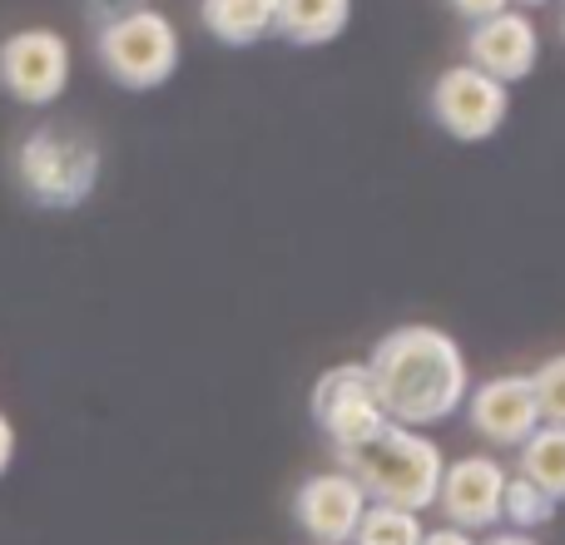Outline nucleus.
Returning <instances> with one entry per match:
<instances>
[{"mask_svg":"<svg viewBox=\"0 0 565 545\" xmlns=\"http://www.w3.org/2000/svg\"><path fill=\"white\" fill-rule=\"evenodd\" d=\"M362 367H367L382 417L397 421V427L422 431L467 407L471 392L467 352L457 348L451 332L431 328V322L392 328L387 338H377V348H372V357Z\"/></svg>","mask_w":565,"mask_h":545,"instance_id":"f257e3e1","label":"nucleus"},{"mask_svg":"<svg viewBox=\"0 0 565 545\" xmlns=\"http://www.w3.org/2000/svg\"><path fill=\"white\" fill-rule=\"evenodd\" d=\"M338 471H348L352 481L362 487V496L372 506H397L422 516L427 506H437V487H441V471H447V457L431 437L412 427H387L358 451H338Z\"/></svg>","mask_w":565,"mask_h":545,"instance_id":"f03ea898","label":"nucleus"},{"mask_svg":"<svg viewBox=\"0 0 565 545\" xmlns=\"http://www.w3.org/2000/svg\"><path fill=\"white\" fill-rule=\"evenodd\" d=\"M95 55L105 65V75L125 89H159L174 79L179 70V30L169 15L149 6L119 10L99 25Z\"/></svg>","mask_w":565,"mask_h":545,"instance_id":"7ed1b4c3","label":"nucleus"},{"mask_svg":"<svg viewBox=\"0 0 565 545\" xmlns=\"http://www.w3.org/2000/svg\"><path fill=\"white\" fill-rule=\"evenodd\" d=\"M15 179L30 204L40 209H79L99 184V149L65 129H35L15 149Z\"/></svg>","mask_w":565,"mask_h":545,"instance_id":"20e7f679","label":"nucleus"},{"mask_svg":"<svg viewBox=\"0 0 565 545\" xmlns=\"http://www.w3.org/2000/svg\"><path fill=\"white\" fill-rule=\"evenodd\" d=\"M511 115V89L501 79L481 75L477 65H451L431 85V119L461 145L491 139Z\"/></svg>","mask_w":565,"mask_h":545,"instance_id":"39448f33","label":"nucleus"},{"mask_svg":"<svg viewBox=\"0 0 565 545\" xmlns=\"http://www.w3.org/2000/svg\"><path fill=\"white\" fill-rule=\"evenodd\" d=\"M312 421L332 441V451H358L387 427L362 362H338V367L322 372L318 387H312Z\"/></svg>","mask_w":565,"mask_h":545,"instance_id":"423d86ee","label":"nucleus"},{"mask_svg":"<svg viewBox=\"0 0 565 545\" xmlns=\"http://www.w3.org/2000/svg\"><path fill=\"white\" fill-rule=\"evenodd\" d=\"M70 85V40L60 30L30 25L0 40V89L20 105H50Z\"/></svg>","mask_w":565,"mask_h":545,"instance_id":"0eeeda50","label":"nucleus"},{"mask_svg":"<svg viewBox=\"0 0 565 545\" xmlns=\"http://www.w3.org/2000/svg\"><path fill=\"white\" fill-rule=\"evenodd\" d=\"M507 477L497 457H457L447 461L437 487V511L451 531H497L501 526V496H507Z\"/></svg>","mask_w":565,"mask_h":545,"instance_id":"6e6552de","label":"nucleus"},{"mask_svg":"<svg viewBox=\"0 0 565 545\" xmlns=\"http://www.w3.org/2000/svg\"><path fill=\"white\" fill-rule=\"evenodd\" d=\"M367 506L372 501L362 496V487L348 471H318V477H308L298 487V496H292V516H298L302 536L312 545H348Z\"/></svg>","mask_w":565,"mask_h":545,"instance_id":"1a4fd4ad","label":"nucleus"},{"mask_svg":"<svg viewBox=\"0 0 565 545\" xmlns=\"http://www.w3.org/2000/svg\"><path fill=\"white\" fill-rule=\"evenodd\" d=\"M467 421L481 441H491V447H521V441L541 427L531 377L507 372V377H491V382H481V387H471L467 392Z\"/></svg>","mask_w":565,"mask_h":545,"instance_id":"9d476101","label":"nucleus"},{"mask_svg":"<svg viewBox=\"0 0 565 545\" xmlns=\"http://www.w3.org/2000/svg\"><path fill=\"white\" fill-rule=\"evenodd\" d=\"M536 60H541V35L531 25V15H521V10H501V15L467 30V65H477L481 75L501 79V85L536 75Z\"/></svg>","mask_w":565,"mask_h":545,"instance_id":"9b49d317","label":"nucleus"},{"mask_svg":"<svg viewBox=\"0 0 565 545\" xmlns=\"http://www.w3.org/2000/svg\"><path fill=\"white\" fill-rule=\"evenodd\" d=\"M352 0H274V30L288 45H328L348 30Z\"/></svg>","mask_w":565,"mask_h":545,"instance_id":"f8f14e48","label":"nucleus"},{"mask_svg":"<svg viewBox=\"0 0 565 545\" xmlns=\"http://www.w3.org/2000/svg\"><path fill=\"white\" fill-rule=\"evenodd\" d=\"M199 20L218 45H258L274 30V0H199Z\"/></svg>","mask_w":565,"mask_h":545,"instance_id":"ddd939ff","label":"nucleus"},{"mask_svg":"<svg viewBox=\"0 0 565 545\" xmlns=\"http://www.w3.org/2000/svg\"><path fill=\"white\" fill-rule=\"evenodd\" d=\"M516 477L546 491L551 501H565V427H536L516 447Z\"/></svg>","mask_w":565,"mask_h":545,"instance_id":"4468645a","label":"nucleus"},{"mask_svg":"<svg viewBox=\"0 0 565 545\" xmlns=\"http://www.w3.org/2000/svg\"><path fill=\"white\" fill-rule=\"evenodd\" d=\"M422 516L412 511H397V506H367L352 531L348 545H422Z\"/></svg>","mask_w":565,"mask_h":545,"instance_id":"2eb2a0df","label":"nucleus"},{"mask_svg":"<svg viewBox=\"0 0 565 545\" xmlns=\"http://www.w3.org/2000/svg\"><path fill=\"white\" fill-rule=\"evenodd\" d=\"M551 521H556V501H551L546 491H536L531 481L507 477V496H501V526L531 536V531L551 526Z\"/></svg>","mask_w":565,"mask_h":545,"instance_id":"dca6fc26","label":"nucleus"},{"mask_svg":"<svg viewBox=\"0 0 565 545\" xmlns=\"http://www.w3.org/2000/svg\"><path fill=\"white\" fill-rule=\"evenodd\" d=\"M531 392H536L541 427H565V352L546 357L531 372Z\"/></svg>","mask_w":565,"mask_h":545,"instance_id":"f3484780","label":"nucleus"},{"mask_svg":"<svg viewBox=\"0 0 565 545\" xmlns=\"http://www.w3.org/2000/svg\"><path fill=\"white\" fill-rule=\"evenodd\" d=\"M451 10H457L461 20H471V25H481V20L501 15V10H511V0H447Z\"/></svg>","mask_w":565,"mask_h":545,"instance_id":"a211bd4d","label":"nucleus"},{"mask_svg":"<svg viewBox=\"0 0 565 545\" xmlns=\"http://www.w3.org/2000/svg\"><path fill=\"white\" fill-rule=\"evenodd\" d=\"M10 461H15V421L0 412V477L10 471Z\"/></svg>","mask_w":565,"mask_h":545,"instance_id":"6ab92c4d","label":"nucleus"},{"mask_svg":"<svg viewBox=\"0 0 565 545\" xmlns=\"http://www.w3.org/2000/svg\"><path fill=\"white\" fill-rule=\"evenodd\" d=\"M422 545H477L467 536V531H451V526H437V531H427L422 536Z\"/></svg>","mask_w":565,"mask_h":545,"instance_id":"aec40b11","label":"nucleus"},{"mask_svg":"<svg viewBox=\"0 0 565 545\" xmlns=\"http://www.w3.org/2000/svg\"><path fill=\"white\" fill-rule=\"evenodd\" d=\"M481 545H541L536 536H521V531H497V536H487Z\"/></svg>","mask_w":565,"mask_h":545,"instance_id":"412c9836","label":"nucleus"},{"mask_svg":"<svg viewBox=\"0 0 565 545\" xmlns=\"http://www.w3.org/2000/svg\"><path fill=\"white\" fill-rule=\"evenodd\" d=\"M521 6H546V0H521Z\"/></svg>","mask_w":565,"mask_h":545,"instance_id":"4be33fe9","label":"nucleus"},{"mask_svg":"<svg viewBox=\"0 0 565 545\" xmlns=\"http://www.w3.org/2000/svg\"><path fill=\"white\" fill-rule=\"evenodd\" d=\"M561 30H565V25H561Z\"/></svg>","mask_w":565,"mask_h":545,"instance_id":"5701e85b","label":"nucleus"}]
</instances>
